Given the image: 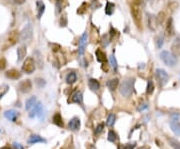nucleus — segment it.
I'll return each mask as SVG.
<instances>
[{
	"label": "nucleus",
	"instance_id": "nucleus-46",
	"mask_svg": "<svg viewBox=\"0 0 180 149\" xmlns=\"http://www.w3.org/2000/svg\"><path fill=\"white\" fill-rule=\"evenodd\" d=\"M138 149H147V148H138Z\"/></svg>",
	"mask_w": 180,
	"mask_h": 149
},
{
	"label": "nucleus",
	"instance_id": "nucleus-42",
	"mask_svg": "<svg viewBox=\"0 0 180 149\" xmlns=\"http://www.w3.org/2000/svg\"><path fill=\"white\" fill-rule=\"evenodd\" d=\"M25 1H26V0H12L13 3L18 4V5H20V4H23V3H25Z\"/></svg>",
	"mask_w": 180,
	"mask_h": 149
},
{
	"label": "nucleus",
	"instance_id": "nucleus-37",
	"mask_svg": "<svg viewBox=\"0 0 180 149\" xmlns=\"http://www.w3.org/2000/svg\"><path fill=\"white\" fill-rule=\"evenodd\" d=\"M103 128H104V125L102 124V123H100V124H98V125H97V127L95 128V133H96V134L101 133V132L103 131Z\"/></svg>",
	"mask_w": 180,
	"mask_h": 149
},
{
	"label": "nucleus",
	"instance_id": "nucleus-33",
	"mask_svg": "<svg viewBox=\"0 0 180 149\" xmlns=\"http://www.w3.org/2000/svg\"><path fill=\"white\" fill-rule=\"evenodd\" d=\"M110 66L112 67V69H113V71L117 72V61H116L115 57L113 56V55H111L110 56Z\"/></svg>",
	"mask_w": 180,
	"mask_h": 149
},
{
	"label": "nucleus",
	"instance_id": "nucleus-2",
	"mask_svg": "<svg viewBox=\"0 0 180 149\" xmlns=\"http://www.w3.org/2000/svg\"><path fill=\"white\" fill-rule=\"evenodd\" d=\"M134 85H135V78L130 77L125 79L120 85V93L124 97H129L134 91Z\"/></svg>",
	"mask_w": 180,
	"mask_h": 149
},
{
	"label": "nucleus",
	"instance_id": "nucleus-14",
	"mask_svg": "<svg viewBox=\"0 0 180 149\" xmlns=\"http://www.w3.org/2000/svg\"><path fill=\"white\" fill-rule=\"evenodd\" d=\"M4 116L10 121H15L18 116V113L15 110H7L4 112Z\"/></svg>",
	"mask_w": 180,
	"mask_h": 149
},
{
	"label": "nucleus",
	"instance_id": "nucleus-38",
	"mask_svg": "<svg viewBox=\"0 0 180 149\" xmlns=\"http://www.w3.org/2000/svg\"><path fill=\"white\" fill-rule=\"evenodd\" d=\"M86 39H87V33H84L82 37L80 39V46H85V43H86Z\"/></svg>",
	"mask_w": 180,
	"mask_h": 149
},
{
	"label": "nucleus",
	"instance_id": "nucleus-19",
	"mask_svg": "<svg viewBox=\"0 0 180 149\" xmlns=\"http://www.w3.org/2000/svg\"><path fill=\"white\" fill-rule=\"evenodd\" d=\"M170 128L175 134L180 136V123H178L177 121H171L170 122Z\"/></svg>",
	"mask_w": 180,
	"mask_h": 149
},
{
	"label": "nucleus",
	"instance_id": "nucleus-43",
	"mask_svg": "<svg viewBox=\"0 0 180 149\" xmlns=\"http://www.w3.org/2000/svg\"><path fill=\"white\" fill-rule=\"evenodd\" d=\"M147 107H148V106H147V104H143V105H140V106L138 107V111H139V112H141V111H143L144 109H146Z\"/></svg>",
	"mask_w": 180,
	"mask_h": 149
},
{
	"label": "nucleus",
	"instance_id": "nucleus-25",
	"mask_svg": "<svg viewBox=\"0 0 180 149\" xmlns=\"http://www.w3.org/2000/svg\"><path fill=\"white\" fill-rule=\"evenodd\" d=\"M157 26V23H156V18L153 17L152 15L148 16V27L151 30H155V27Z\"/></svg>",
	"mask_w": 180,
	"mask_h": 149
},
{
	"label": "nucleus",
	"instance_id": "nucleus-13",
	"mask_svg": "<svg viewBox=\"0 0 180 149\" xmlns=\"http://www.w3.org/2000/svg\"><path fill=\"white\" fill-rule=\"evenodd\" d=\"M5 76L9 79H18L20 77V72H18L16 69H10L5 73Z\"/></svg>",
	"mask_w": 180,
	"mask_h": 149
},
{
	"label": "nucleus",
	"instance_id": "nucleus-15",
	"mask_svg": "<svg viewBox=\"0 0 180 149\" xmlns=\"http://www.w3.org/2000/svg\"><path fill=\"white\" fill-rule=\"evenodd\" d=\"M38 142H46V140L44 138H42L39 135H31V136L28 138V143L29 144H34V143H38Z\"/></svg>",
	"mask_w": 180,
	"mask_h": 149
},
{
	"label": "nucleus",
	"instance_id": "nucleus-35",
	"mask_svg": "<svg viewBox=\"0 0 180 149\" xmlns=\"http://www.w3.org/2000/svg\"><path fill=\"white\" fill-rule=\"evenodd\" d=\"M67 17H66V14H63L60 18V26L61 27H66L67 26Z\"/></svg>",
	"mask_w": 180,
	"mask_h": 149
},
{
	"label": "nucleus",
	"instance_id": "nucleus-27",
	"mask_svg": "<svg viewBox=\"0 0 180 149\" xmlns=\"http://www.w3.org/2000/svg\"><path fill=\"white\" fill-rule=\"evenodd\" d=\"M36 4H37V9H38V14H37V17L40 18L41 15L43 14L44 10H45V6H44V4H43V2L42 1H38Z\"/></svg>",
	"mask_w": 180,
	"mask_h": 149
},
{
	"label": "nucleus",
	"instance_id": "nucleus-20",
	"mask_svg": "<svg viewBox=\"0 0 180 149\" xmlns=\"http://www.w3.org/2000/svg\"><path fill=\"white\" fill-rule=\"evenodd\" d=\"M18 39H19V35H18V33L16 31L11 32L10 35H9V37H8V41H9V43H10L11 45L17 43Z\"/></svg>",
	"mask_w": 180,
	"mask_h": 149
},
{
	"label": "nucleus",
	"instance_id": "nucleus-32",
	"mask_svg": "<svg viewBox=\"0 0 180 149\" xmlns=\"http://www.w3.org/2000/svg\"><path fill=\"white\" fill-rule=\"evenodd\" d=\"M154 91V84L152 81H148L147 83V87H146V94L147 95H150L152 94Z\"/></svg>",
	"mask_w": 180,
	"mask_h": 149
},
{
	"label": "nucleus",
	"instance_id": "nucleus-12",
	"mask_svg": "<svg viewBox=\"0 0 180 149\" xmlns=\"http://www.w3.org/2000/svg\"><path fill=\"white\" fill-rule=\"evenodd\" d=\"M36 101H37V99L35 96H31L30 98H28L26 100V102H25V109H26V110H30L31 108H33L37 103Z\"/></svg>",
	"mask_w": 180,
	"mask_h": 149
},
{
	"label": "nucleus",
	"instance_id": "nucleus-22",
	"mask_svg": "<svg viewBox=\"0 0 180 149\" xmlns=\"http://www.w3.org/2000/svg\"><path fill=\"white\" fill-rule=\"evenodd\" d=\"M52 121L55 125H57L58 127H62L63 126V120H62V117L59 113H56L52 118Z\"/></svg>",
	"mask_w": 180,
	"mask_h": 149
},
{
	"label": "nucleus",
	"instance_id": "nucleus-3",
	"mask_svg": "<svg viewBox=\"0 0 180 149\" xmlns=\"http://www.w3.org/2000/svg\"><path fill=\"white\" fill-rule=\"evenodd\" d=\"M160 58H161V60L169 67L174 66V65H176L177 63V57L174 56V55L172 54V53H170L169 51H166V50L162 51V52L160 53Z\"/></svg>",
	"mask_w": 180,
	"mask_h": 149
},
{
	"label": "nucleus",
	"instance_id": "nucleus-23",
	"mask_svg": "<svg viewBox=\"0 0 180 149\" xmlns=\"http://www.w3.org/2000/svg\"><path fill=\"white\" fill-rule=\"evenodd\" d=\"M96 58H97V60L100 62V63H105V62H106V60H107L105 53L102 52V51L100 50V49L96 50Z\"/></svg>",
	"mask_w": 180,
	"mask_h": 149
},
{
	"label": "nucleus",
	"instance_id": "nucleus-16",
	"mask_svg": "<svg viewBox=\"0 0 180 149\" xmlns=\"http://www.w3.org/2000/svg\"><path fill=\"white\" fill-rule=\"evenodd\" d=\"M88 86H89V88L91 90H93V91H97L100 88L99 82H98L96 79H93V78L89 79V81H88Z\"/></svg>",
	"mask_w": 180,
	"mask_h": 149
},
{
	"label": "nucleus",
	"instance_id": "nucleus-44",
	"mask_svg": "<svg viewBox=\"0 0 180 149\" xmlns=\"http://www.w3.org/2000/svg\"><path fill=\"white\" fill-rule=\"evenodd\" d=\"M14 147H15V148H17V149H23V147L20 145L19 143H14Z\"/></svg>",
	"mask_w": 180,
	"mask_h": 149
},
{
	"label": "nucleus",
	"instance_id": "nucleus-31",
	"mask_svg": "<svg viewBox=\"0 0 180 149\" xmlns=\"http://www.w3.org/2000/svg\"><path fill=\"white\" fill-rule=\"evenodd\" d=\"M8 90H9V86L8 85L2 84L1 86H0V99H1L2 97H3L4 95L8 92Z\"/></svg>",
	"mask_w": 180,
	"mask_h": 149
},
{
	"label": "nucleus",
	"instance_id": "nucleus-5",
	"mask_svg": "<svg viewBox=\"0 0 180 149\" xmlns=\"http://www.w3.org/2000/svg\"><path fill=\"white\" fill-rule=\"evenodd\" d=\"M35 115H38V117L40 118L41 121H43L44 119V112H43V106H42L41 102L36 103V105L33 107V110L29 113V117L33 118L35 117Z\"/></svg>",
	"mask_w": 180,
	"mask_h": 149
},
{
	"label": "nucleus",
	"instance_id": "nucleus-26",
	"mask_svg": "<svg viewBox=\"0 0 180 149\" xmlns=\"http://www.w3.org/2000/svg\"><path fill=\"white\" fill-rule=\"evenodd\" d=\"M168 142L171 145V147H173L174 149H180V142L178 140H176L175 138L168 137Z\"/></svg>",
	"mask_w": 180,
	"mask_h": 149
},
{
	"label": "nucleus",
	"instance_id": "nucleus-40",
	"mask_svg": "<svg viewBox=\"0 0 180 149\" xmlns=\"http://www.w3.org/2000/svg\"><path fill=\"white\" fill-rule=\"evenodd\" d=\"M6 67V60L4 58H0V70H3Z\"/></svg>",
	"mask_w": 180,
	"mask_h": 149
},
{
	"label": "nucleus",
	"instance_id": "nucleus-8",
	"mask_svg": "<svg viewBox=\"0 0 180 149\" xmlns=\"http://www.w3.org/2000/svg\"><path fill=\"white\" fill-rule=\"evenodd\" d=\"M32 88V83L29 79H25V80L21 81L19 83V90L23 93H27L31 90Z\"/></svg>",
	"mask_w": 180,
	"mask_h": 149
},
{
	"label": "nucleus",
	"instance_id": "nucleus-18",
	"mask_svg": "<svg viewBox=\"0 0 180 149\" xmlns=\"http://www.w3.org/2000/svg\"><path fill=\"white\" fill-rule=\"evenodd\" d=\"M118 83H119V79L118 78H113V79H111V80H109L108 82H107V87L109 88V90L114 91V90L117 88Z\"/></svg>",
	"mask_w": 180,
	"mask_h": 149
},
{
	"label": "nucleus",
	"instance_id": "nucleus-17",
	"mask_svg": "<svg viewBox=\"0 0 180 149\" xmlns=\"http://www.w3.org/2000/svg\"><path fill=\"white\" fill-rule=\"evenodd\" d=\"M27 53V49L25 46H20L17 49V56H18V61H21L22 59H24L25 56H26Z\"/></svg>",
	"mask_w": 180,
	"mask_h": 149
},
{
	"label": "nucleus",
	"instance_id": "nucleus-10",
	"mask_svg": "<svg viewBox=\"0 0 180 149\" xmlns=\"http://www.w3.org/2000/svg\"><path fill=\"white\" fill-rule=\"evenodd\" d=\"M171 53L176 57L180 56V38H176L171 45Z\"/></svg>",
	"mask_w": 180,
	"mask_h": 149
},
{
	"label": "nucleus",
	"instance_id": "nucleus-39",
	"mask_svg": "<svg viewBox=\"0 0 180 149\" xmlns=\"http://www.w3.org/2000/svg\"><path fill=\"white\" fill-rule=\"evenodd\" d=\"M36 84H37V86H39V87H43V86L45 85V81H44L43 79H41V78H37L36 79Z\"/></svg>",
	"mask_w": 180,
	"mask_h": 149
},
{
	"label": "nucleus",
	"instance_id": "nucleus-7",
	"mask_svg": "<svg viewBox=\"0 0 180 149\" xmlns=\"http://www.w3.org/2000/svg\"><path fill=\"white\" fill-rule=\"evenodd\" d=\"M156 77H157L158 81H159V83L161 85L166 84L168 82V80H169V75H168L167 72L165 70H163V69H157V70H156Z\"/></svg>",
	"mask_w": 180,
	"mask_h": 149
},
{
	"label": "nucleus",
	"instance_id": "nucleus-21",
	"mask_svg": "<svg viewBox=\"0 0 180 149\" xmlns=\"http://www.w3.org/2000/svg\"><path fill=\"white\" fill-rule=\"evenodd\" d=\"M77 80V76H76V73L75 72H70V73L67 74L66 76V83H68V84H73V83H75Z\"/></svg>",
	"mask_w": 180,
	"mask_h": 149
},
{
	"label": "nucleus",
	"instance_id": "nucleus-11",
	"mask_svg": "<svg viewBox=\"0 0 180 149\" xmlns=\"http://www.w3.org/2000/svg\"><path fill=\"white\" fill-rule=\"evenodd\" d=\"M165 33L167 36H171L174 33V28H173V20L172 18H169L166 22V27H165Z\"/></svg>",
	"mask_w": 180,
	"mask_h": 149
},
{
	"label": "nucleus",
	"instance_id": "nucleus-28",
	"mask_svg": "<svg viewBox=\"0 0 180 149\" xmlns=\"http://www.w3.org/2000/svg\"><path fill=\"white\" fill-rule=\"evenodd\" d=\"M114 7H115V5H114L112 2H107L106 8H105V13H106L107 15H111L114 11Z\"/></svg>",
	"mask_w": 180,
	"mask_h": 149
},
{
	"label": "nucleus",
	"instance_id": "nucleus-30",
	"mask_svg": "<svg viewBox=\"0 0 180 149\" xmlns=\"http://www.w3.org/2000/svg\"><path fill=\"white\" fill-rule=\"evenodd\" d=\"M115 120H116V116L114 115L113 113L109 114L108 118H107V122H106L107 125H108V126H113L114 123H115Z\"/></svg>",
	"mask_w": 180,
	"mask_h": 149
},
{
	"label": "nucleus",
	"instance_id": "nucleus-9",
	"mask_svg": "<svg viewBox=\"0 0 180 149\" xmlns=\"http://www.w3.org/2000/svg\"><path fill=\"white\" fill-rule=\"evenodd\" d=\"M80 119L78 117H73L68 123V128L72 131H77L80 128Z\"/></svg>",
	"mask_w": 180,
	"mask_h": 149
},
{
	"label": "nucleus",
	"instance_id": "nucleus-41",
	"mask_svg": "<svg viewBox=\"0 0 180 149\" xmlns=\"http://www.w3.org/2000/svg\"><path fill=\"white\" fill-rule=\"evenodd\" d=\"M135 145H136V143H135V142H133V143H127L124 146V148H123V149H134Z\"/></svg>",
	"mask_w": 180,
	"mask_h": 149
},
{
	"label": "nucleus",
	"instance_id": "nucleus-34",
	"mask_svg": "<svg viewBox=\"0 0 180 149\" xmlns=\"http://www.w3.org/2000/svg\"><path fill=\"white\" fill-rule=\"evenodd\" d=\"M116 138H117V135H116L115 132H114L113 130H109V132H108V137H107L108 141L114 142V141L116 140Z\"/></svg>",
	"mask_w": 180,
	"mask_h": 149
},
{
	"label": "nucleus",
	"instance_id": "nucleus-1",
	"mask_svg": "<svg viewBox=\"0 0 180 149\" xmlns=\"http://www.w3.org/2000/svg\"><path fill=\"white\" fill-rule=\"evenodd\" d=\"M133 21L135 22L137 28L142 30V12H141V0H133L130 5Z\"/></svg>",
	"mask_w": 180,
	"mask_h": 149
},
{
	"label": "nucleus",
	"instance_id": "nucleus-6",
	"mask_svg": "<svg viewBox=\"0 0 180 149\" xmlns=\"http://www.w3.org/2000/svg\"><path fill=\"white\" fill-rule=\"evenodd\" d=\"M22 70L27 74H31L33 73L35 70V62L33 60V58H27L24 61V63L22 65Z\"/></svg>",
	"mask_w": 180,
	"mask_h": 149
},
{
	"label": "nucleus",
	"instance_id": "nucleus-45",
	"mask_svg": "<svg viewBox=\"0 0 180 149\" xmlns=\"http://www.w3.org/2000/svg\"><path fill=\"white\" fill-rule=\"evenodd\" d=\"M1 149H7L6 147H3V148H1Z\"/></svg>",
	"mask_w": 180,
	"mask_h": 149
},
{
	"label": "nucleus",
	"instance_id": "nucleus-36",
	"mask_svg": "<svg viewBox=\"0 0 180 149\" xmlns=\"http://www.w3.org/2000/svg\"><path fill=\"white\" fill-rule=\"evenodd\" d=\"M162 44H163V38L161 36H158L156 37V46L158 48H161L162 47Z\"/></svg>",
	"mask_w": 180,
	"mask_h": 149
},
{
	"label": "nucleus",
	"instance_id": "nucleus-24",
	"mask_svg": "<svg viewBox=\"0 0 180 149\" xmlns=\"http://www.w3.org/2000/svg\"><path fill=\"white\" fill-rule=\"evenodd\" d=\"M71 101L72 102H75V103H82V101H83L82 93H81V92H76L75 94L72 96Z\"/></svg>",
	"mask_w": 180,
	"mask_h": 149
},
{
	"label": "nucleus",
	"instance_id": "nucleus-4",
	"mask_svg": "<svg viewBox=\"0 0 180 149\" xmlns=\"http://www.w3.org/2000/svg\"><path fill=\"white\" fill-rule=\"evenodd\" d=\"M33 37V26L31 23H27L20 32V38L23 41H27Z\"/></svg>",
	"mask_w": 180,
	"mask_h": 149
},
{
	"label": "nucleus",
	"instance_id": "nucleus-29",
	"mask_svg": "<svg viewBox=\"0 0 180 149\" xmlns=\"http://www.w3.org/2000/svg\"><path fill=\"white\" fill-rule=\"evenodd\" d=\"M155 18H156V23H157V25L163 24V22H164V20H165V14H164V12L158 13V15L156 16Z\"/></svg>",
	"mask_w": 180,
	"mask_h": 149
}]
</instances>
